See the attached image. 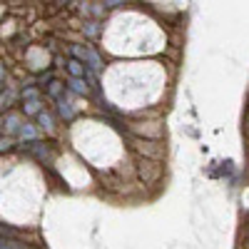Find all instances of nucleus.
I'll list each match as a JSON object with an SVG mask.
<instances>
[{"label":"nucleus","instance_id":"nucleus-6","mask_svg":"<svg viewBox=\"0 0 249 249\" xmlns=\"http://www.w3.org/2000/svg\"><path fill=\"white\" fill-rule=\"evenodd\" d=\"M40 112H43V102L40 100H25L23 102V115L25 117H37Z\"/></svg>","mask_w":249,"mask_h":249},{"label":"nucleus","instance_id":"nucleus-5","mask_svg":"<svg viewBox=\"0 0 249 249\" xmlns=\"http://www.w3.org/2000/svg\"><path fill=\"white\" fill-rule=\"evenodd\" d=\"M57 115H60L62 120H72V117H75V107H72V102H70V100H65V97H60V100H57Z\"/></svg>","mask_w":249,"mask_h":249},{"label":"nucleus","instance_id":"nucleus-16","mask_svg":"<svg viewBox=\"0 0 249 249\" xmlns=\"http://www.w3.org/2000/svg\"><path fill=\"white\" fill-rule=\"evenodd\" d=\"M57 3H60V5H65V3H70V0H57Z\"/></svg>","mask_w":249,"mask_h":249},{"label":"nucleus","instance_id":"nucleus-1","mask_svg":"<svg viewBox=\"0 0 249 249\" xmlns=\"http://www.w3.org/2000/svg\"><path fill=\"white\" fill-rule=\"evenodd\" d=\"M72 57H77V60H82V62H85V65L90 68V70H100L102 68V60H100V55L97 53H92L90 48H82V45H72Z\"/></svg>","mask_w":249,"mask_h":249},{"label":"nucleus","instance_id":"nucleus-14","mask_svg":"<svg viewBox=\"0 0 249 249\" xmlns=\"http://www.w3.org/2000/svg\"><path fill=\"white\" fill-rule=\"evenodd\" d=\"M127 0H102V5L105 8H117V5H124Z\"/></svg>","mask_w":249,"mask_h":249},{"label":"nucleus","instance_id":"nucleus-12","mask_svg":"<svg viewBox=\"0 0 249 249\" xmlns=\"http://www.w3.org/2000/svg\"><path fill=\"white\" fill-rule=\"evenodd\" d=\"M85 33H88L90 37H95V35L100 33V23H85Z\"/></svg>","mask_w":249,"mask_h":249},{"label":"nucleus","instance_id":"nucleus-7","mask_svg":"<svg viewBox=\"0 0 249 249\" xmlns=\"http://www.w3.org/2000/svg\"><path fill=\"white\" fill-rule=\"evenodd\" d=\"M68 70H70V75H72V77H85V72H88L85 62L77 60V57H72V60L68 62Z\"/></svg>","mask_w":249,"mask_h":249},{"label":"nucleus","instance_id":"nucleus-4","mask_svg":"<svg viewBox=\"0 0 249 249\" xmlns=\"http://www.w3.org/2000/svg\"><path fill=\"white\" fill-rule=\"evenodd\" d=\"M20 127H23V122H20V117H18V115L8 112V115L3 117V130H5L8 135H18V132H20Z\"/></svg>","mask_w":249,"mask_h":249},{"label":"nucleus","instance_id":"nucleus-2","mask_svg":"<svg viewBox=\"0 0 249 249\" xmlns=\"http://www.w3.org/2000/svg\"><path fill=\"white\" fill-rule=\"evenodd\" d=\"M23 150H28V152H30V155H35L37 160H48V157H50V150H48V147H45V144L40 142V140L25 142V144H23Z\"/></svg>","mask_w":249,"mask_h":249},{"label":"nucleus","instance_id":"nucleus-3","mask_svg":"<svg viewBox=\"0 0 249 249\" xmlns=\"http://www.w3.org/2000/svg\"><path fill=\"white\" fill-rule=\"evenodd\" d=\"M65 85H68V90L75 92V95H88V92H90V85H85V77H72V75H70V80L65 82Z\"/></svg>","mask_w":249,"mask_h":249},{"label":"nucleus","instance_id":"nucleus-13","mask_svg":"<svg viewBox=\"0 0 249 249\" xmlns=\"http://www.w3.org/2000/svg\"><path fill=\"white\" fill-rule=\"evenodd\" d=\"M37 95H40L37 88H25L23 90V100H37Z\"/></svg>","mask_w":249,"mask_h":249},{"label":"nucleus","instance_id":"nucleus-15","mask_svg":"<svg viewBox=\"0 0 249 249\" xmlns=\"http://www.w3.org/2000/svg\"><path fill=\"white\" fill-rule=\"evenodd\" d=\"M10 147H13V140H5V137H3V147H0V150L5 152V150H10Z\"/></svg>","mask_w":249,"mask_h":249},{"label":"nucleus","instance_id":"nucleus-10","mask_svg":"<svg viewBox=\"0 0 249 249\" xmlns=\"http://www.w3.org/2000/svg\"><path fill=\"white\" fill-rule=\"evenodd\" d=\"M37 122H40V127H43V130H53V115L50 112H40L37 115Z\"/></svg>","mask_w":249,"mask_h":249},{"label":"nucleus","instance_id":"nucleus-11","mask_svg":"<svg viewBox=\"0 0 249 249\" xmlns=\"http://www.w3.org/2000/svg\"><path fill=\"white\" fill-rule=\"evenodd\" d=\"M0 249H28L25 244L20 242H10V239H3V244H0Z\"/></svg>","mask_w":249,"mask_h":249},{"label":"nucleus","instance_id":"nucleus-8","mask_svg":"<svg viewBox=\"0 0 249 249\" xmlns=\"http://www.w3.org/2000/svg\"><path fill=\"white\" fill-rule=\"evenodd\" d=\"M18 137L23 140V142H33V140H37V130L33 127V124H25V122H23V127H20Z\"/></svg>","mask_w":249,"mask_h":249},{"label":"nucleus","instance_id":"nucleus-9","mask_svg":"<svg viewBox=\"0 0 249 249\" xmlns=\"http://www.w3.org/2000/svg\"><path fill=\"white\" fill-rule=\"evenodd\" d=\"M68 85H62V82H57V80H50V85H48V95L50 97H55V100H60V95H62V90H65Z\"/></svg>","mask_w":249,"mask_h":249}]
</instances>
